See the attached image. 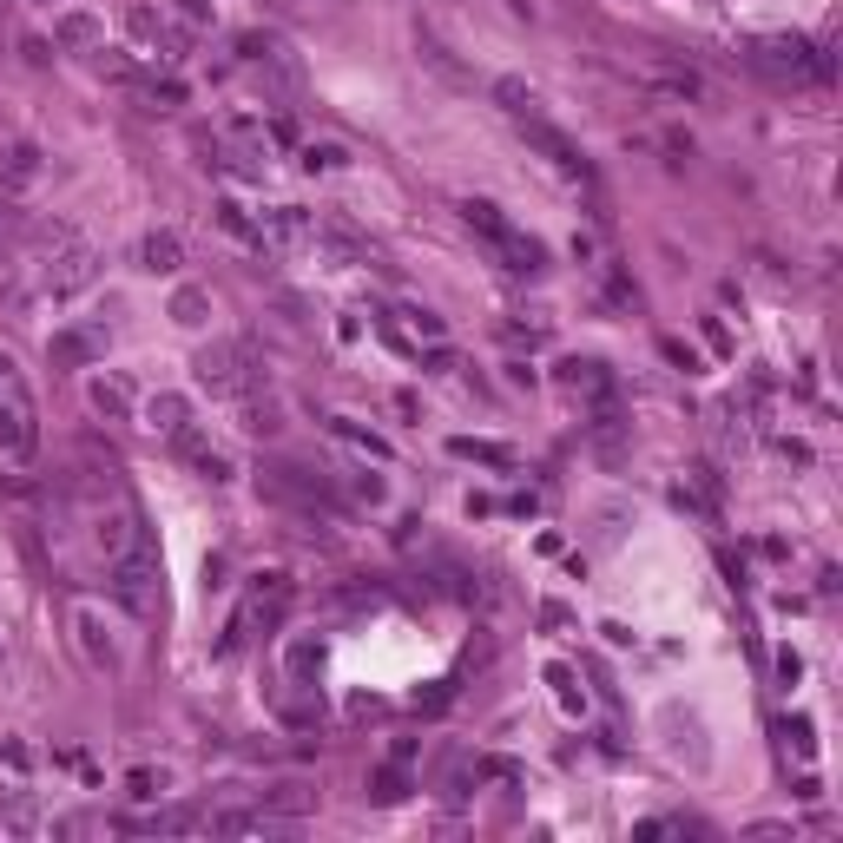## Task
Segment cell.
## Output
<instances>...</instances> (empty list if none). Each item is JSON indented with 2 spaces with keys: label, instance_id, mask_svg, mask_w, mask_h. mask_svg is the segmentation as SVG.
Listing matches in <instances>:
<instances>
[{
  "label": "cell",
  "instance_id": "1",
  "mask_svg": "<svg viewBox=\"0 0 843 843\" xmlns=\"http://www.w3.org/2000/svg\"><path fill=\"white\" fill-rule=\"evenodd\" d=\"M745 66H758L764 80H791V86H830V73H837L830 47H811V40H797V33L751 40V47H745Z\"/></svg>",
  "mask_w": 843,
  "mask_h": 843
},
{
  "label": "cell",
  "instance_id": "2",
  "mask_svg": "<svg viewBox=\"0 0 843 843\" xmlns=\"http://www.w3.org/2000/svg\"><path fill=\"white\" fill-rule=\"evenodd\" d=\"M198 382H205L211 396L244 402V396H257V389H264V363L251 356V343H244V336H224V343H205V350H198Z\"/></svg>",
  "mask_w": 843,
  "mask_h": 843
},
{
  "label": "cell",
  "instance_id": "3",
  "mask_svg": "<svg viewBox=\"0 0 843 843\" xmlns=\"http://www.w3.org/2000/svg\"><path fill=\"white\" fill-rule=\"evenodd\" d=\"M106 593H112L119 606H126L132 620H145V613L159 606V560H152V547H132V554H119V560H112Z\"/></svg>",
  "mask_w": 843,
  "mask_h": 843
},
{
  "label": "cell",
  "instance_id": "4",
  "mask_svg": "<svg viewBox=\"0 0 843 843\" xmlns=\"http://www.w3.org/2000/svg\"><path fill=\"white\" fill-rule=\"evenodd\" d=\"M99 277V251L80 238H66L60 251H47V264H40V290L47 297H73V290H86Z\"/></svg>",
  "mask_w": 843,
  "mask_h": 843
},
{
  "label": "cell",
  "instance_id": "5",
  "mask_svg": "<svg viewBox=\"0 0 843 843\" xmlns=\"http://www.w3.org/2000/svg\"><path fill=\"white\" fill-rule=\"evenodd\" d=\"M514 126H521V139L534 145V152H541L547 165H560V172H567V178H593L587 152H580V145H573V139H567V132H560V126H547L541 112H527V119H514Z\"/></svg>",
  "mask_w": 843,
  "mask_h": 843
},
{
  "label": "cell",
  "instance_id": "6",
  "mask_svg": "<svg viewBox=\"0 0 843 843\" xmlns=\"http://www.w3.org/2000/svg\"><path fill=\"white\" fill-rule=\"evenodd\" d=\"M0 389H7V396H0V448H7V455H33V448H40V422H33L27 389H20V376L0 382Z\"/></svg>",
  "mask_w": 843,
  "mask_h": 843
},
{
  "label": "cell",
  "instance_id": "7",
  "mask_svg": "<svg viewBox=\"0 0 843 843\" xmlns=\"http://www.w3.org/2000/svg\"><path fill=\"white\" fill-rule=\"evenodd\" d=\"M264 244H284V251H297V244H317V218L303 205H277V211H264Z\"/></svg>",
  "mask_w": 843,
  "mask_h": 843
},
{
  "label": "cell",
  "instance_id": "8",
  "mask_svg": "<svg viewBox=\"0 0 843 843\" xmlns=\"http://www.w3.org/2000/svg\"><path fill=\"white\" fill-rule=\"evenodd\" d=\"M488 251H494V264H501V271H514V277H534V271L547 264L541 238H527V231H508V238H494Z\"/></svg>",
  "mask_w": 843,
  "mask_h": 843
},
{
  "label": "cell",
  "instance_id": "9",
  "mask_svg": "<svg viewBox=\"0 0 843 843\" xmlns=\"http://www.w3.org/2000/svg\"><path fill=\"white\" fill-rule=\"evenodd\" d=\"M560 382H567L573 396L613 402V376H606V363H587V356H573V363H560Z\"/></svg>",
  "mask_w": 843,
  "mask_h": 843
},
{
  "label": "cell",
  "instance_id": "10",
  "mask_svg": "<svg viewBox=\"0 0 843 843\" xmlns=\"http://www.w3.org/2000/svg\"><path fill=\"white\" fill-rule=\"evenodd\" d=\"M317 244L323 251H336L343 264H376V251H369V238H356L350 224H336V218H323L317 224Z\"/></svg>",
  "mask_w": 843,
  "mask_h": 843
},
{
  "label": "cell",
  "instance_id": "11",
  "mask_svg": "<svg viewBox=\"0 0 843 843\" xmlns=\"http://www.w3.org/2000/svg\"><path fill=\"white\" fill-rule=\"evenodd\" d=\"M587 435H593V448H600L606 462H620V448H626V415L613 409V402H600V409H593V422H587Z\"/></svg>",
  "mask_w": 843,
  "mask_h": 843
},
{
  "label": "cell",
  "instance_id": "12",
  "mask_svg": "<svg viewBox=\"0 0 843 843\" xmlns=\"http://www.w3.org/2000/svg\"><path fill=\"white\" fill-rule=\"evenodd\" d=\"M47 356H53L60 369H80V363H93V356H99V330H60V336L47 343Z\"/></svg>",
  "mask_w": 843,
  "mask_h": 843
},
{
  "label": "cell",
  "instance_id": "13",
  "mask_svg": "<svg viewBox=\"0 0 843 843\" xmlns=\"http://www.w3.org/2000/svg\"><path fill=\"white\" fill-rule=\"evenodd\" d=\"M139 264H145V271H159V277H172L178 264H185V244H178L172 231H152V238L139 244Z\"/></svg>",
  "mask_w": 843,
  "mask_h": 843
},
{
  "label": "cell",
  "instance_id": "14",
  "mask_svg": "<svg viewBox=\"0 0 843 843\" xmlns=\"http://www.w3.org/2000/svg\"><path fill=\"white\" fill-rule=\"evenodd\" d=\"M73 633H80V646H86V659L93 666H119V653H112V639H106V626H99V613H73Z\"/></svg>",
  "mask_w": 843,
  "mask_h": 843
},
{
  "label": "cell",
  "instance_id": "15",
  "mask_svg": "<svg viewBox=\"0 0 843 843\" xmlns=\"http://www.w3.org/2000/svg\"><path fill=\"white\" fill-rule=\"evenodd\" d=\"M93 409L106 415V422H126V415H132V389L119 376H93Z\"/></svg>",
  "mask_w": 843,
  "mask_h": 843
},
{
  "label": "cell",
  "instance_id": "16",
  "mask_svg": "<svg viewBox=\"0 0 843 843\" xmlns=\"http://www.w3.org/2000/svg\"><path fill=\"white\" fill-rule=\"evenodd\" d=\"M488 93H494V106L508 112V119H527V112H541V99H534V86H527V80H514V73H508V80H494Z\"/></svg>",
  "mask_w": 843,
  "mask_h": 843
},
{
  "label": "cell",
  "instance_id": "17",
  "mask_svg": "<svg viewBox=\"0 0 843 843\" xmlns=\"http://www.w3.org/2000/svg\"><path fill=\"white\" fill-rule=\"evenodd\" d=\"M462 218H468V231H481V244H494V238H508V231H514V224L501 218V205H488V198H468Z\"/></svg>",
  "mask_w": 843,
  "mask_h": 843
},
{
  "label": "cell",
  "instance_id": "18",
  "mask_svg": "<svg viewBox=\"0 0 843 843\" xmlns=\"http://www.w3.org/2000/svg\"><path fill=\"white\" fill-rule=\"evenodd\" d=\"M145 422H152V429H159V435H172V429H185V422H191V409H185V396H172V389H159V396L145 402Z\"/></svg>",
  "mask_w": 843,
  "mask_h": 843
},
{
  "label": "cell",
  "instance_id": "19",
  "mask_svg": "<svg viewBox=\"0 0 843 843\" xmlns=\"http://www.w3.org/2000/svg\"><path fill=\"white\" fill-rule=\"evenodd\" d=\"M330 435H336V442H350V448H363V455H376V462H389V442L369 435L363 422H350V415H330Z\"/></svg>",
  "mask_w": 843,
  "mask_h": 843
},
{
  "label": "cell",
  "instance_id": "20",
  "mask_svg": "<svg viewBox=\"0 0 843 843\" xmlns=\"http://www.w3.org/2000/svg\"><path fill=\"white\" fill-rule=\"evenodd\" d=\"M264 811H271V817H303V811H317V791H303V784H277V791L264 797Z\"/></svg>",
  "mask_w": 843,
  "mask_h": 843
},
{
  "label": "cell",
  "instance_id": "21",
  "mask_svg": "<svg viewBox=\"0 0 843 843\" xmlns=\"http://www.w3.org/2000/svg\"><path fill=\"white\" fill-rule=\"evenodd\" d=\"M455 455L462 462H488V468H514V448H501V442H475V435H455Z\"/></svg>",
  "mask_w": 843,
  "mask_h": 843
},
{
  "label": "cell",
  "instance_id": "22",
  "mask_svg": "<svg viewBox=\"0 0 843 843\" xmlns=\"http://www.w3.org/2000/svg\"><path fill=\"white\" fill-rule=\"evenodd\" d=\"M244 429H251V435H277V429H284V409H277L271 396H244Z\"/></svg>",
  "mask_w": 843,
  "mask_h": 843
},
{
  "label": "cell",
  "instance_id": "23",
  "mask_svg": "<svg viewBox=\"0 0 843 843\" xmlns=\"http://www.w3.org/2000/svg\"><path fill=\"white\" fill-rule=\"evenodd\" d=\"M60 47H99V20L93 14H60Z\"/></svg>",
  "mask_w": 843,
  "mask_h": 843
},
{
  "label": "cell",
  "instance_id": "24",
  "mask_svg": "<svg viewBox=\"0 0 843 843\" xmlns=\"http://www.w3.org/2000/svg\"><path fill=\"white\" fill-rule=\"evenodd\" d=\"M211 317V290H198V284H185L172 297V323H205Z\"/></svg>",
  "mask_w": 843,
  "mask_h": 843
},
{
  "label": "cell",
  "instance_id": "25",
  "mask_svg": "<svg viewBox=\"0 0 843 843\" xmlns=\"http://www.w3.org/2000/svg\"><path fill=\"white\" fill-rule=\"evenodd\" d=\"M40 178V152L33 145H7V185H33Z\"/></svg>",
  "mask_w": 843,
  "mask_h": 843
},
{
  "label": "cell",
  "instance_id": "26",
  "mask_svg": "<svg viewBox=\"0 0 843 843\" xmlns=\"http://www.w3.org/2000/svg\"><path fill=\"white\" fill-rule=\"evenodd\" d=\"M218 224H224V231H231V238H244V244H264V231H257V224L244 218V205H231V198H224V205H218Z\"/></svg>",
  "mask_w": 843,
  "mask_h": 843
},
{
  "label": "cell",
  "instance_id": "27",
  "mask_svg": "<svg viewBox=\"0 0 843 843\" xmlns=\"http://www.w3.org/2000/svg\"><path fill=\"white\" fill-rule=\"evenodd\" d=\"M369 791H376L382 804H396V797L409 791V778H402V764H389V771H376V778H369Z\"/></svg>",
  "mask_w": 843,
  "mask_h": 843
},
{
  "label": "cell",
  "instance_id": "28",
  "mask_svg": "<svg viewBox=\"0 0 843 843\" xmlns=\"http://www.w3.org/2000/svg\"><path fill=\"white\" fill-rule=\"evenodd\" d=\"M343 159H350L343 145H303V165H310V172H336Z\"/></svg>",
  "mask_w": 843,
  "mask_h": 843
},
{
  "label": "cell",
  "instance_id": "29",
  "mask_svg": "<svg viewBox=\"0 0 843 843\" xmlns=\"http://www.w3.org/2000/svg\"><path fill=\"white\" fill-rule=\"evenodd\" d=\"M784 745H791L797 758H811V751H817V738H811V718H784Z\"/></svg>",
  "mask_w": 843,
  "mask_h": 843
},
{
  "label": "cell",
  "instance_id": "30",
  "mask_svg": "<svg viewBox=\"0 0 843 843\" xmlns=\"http://www.w3.org/2000/svg\"><path fill=\"white\" fill-rule=\"evenodd\" d=\"M238 53H244V60H277V40H271V33H244Z\"/></svg>",
  "mask_w": 843,
  "mask_h": 843
},
{
  "label": "cell",
  "instance_id": "31",
  "mask_svg": "<svg viewBox=\"0 0 843 843\" xmlns=\"http://www.w3.org/2000/svg\"><path fill=\"white\" fill-rule=\"evenodd\" d=\"M126 27L139 33V40H159V27H165V20L152 14V7H132V14H126Z\"/></svg>",
  "mask_w": 843,
  "mask_h": 843
},
{
  "label": "cell",
  "instance_id": "32",
  "mask_svg": "<svg viewBox=\"0 0 843 843\" xmlns=\"http://www.w3.org/2000/svg\"><path fill=\"white\" fill-rule=\"evenodd\" d=\"M402 317H409V330H415V336L442 343V317H435V310H402Z\"/></svg>",
  "mask_w": 843,
  "mask_h": 843
},
{
  "label": "cell",
  "instance_id": "33",
  "mask_svg": "<svg viewBox=\"0 0 843 843\" xmlns=\"http://www.w3.org/2000/svg\"><path fill=\"white\" fill-rule=\"evenodd\" d=\"M126 791H132V797H159V791H165V778H159V771H132Z\"/></svg>",
  "mask_w": 843,
  "mask_h": 843
},
{
  "label": "cell",
  "instance_id": "34",
  "mask_svg": "<svg viewBox=\"0 0 843 843\" xmlns=\"http://www.w3.org/2000/svg\"><path fill=\"white\" fill-rule=\"evenodd\" d=\"M448 699H455V685L442 679V685H435V692H415V712H442Z\"/></svg>",
  "mask_w": 843,
  "mask_h": 843
},
{
  "label": "cell",
  "instance_id": "35",
  "mask_svg": "<svg viewBox=\"0 0 843 843\" xmlns=\"http://www.w3.org/2000/svg\"><path fill=\"white\" fill-rule=\"evenodd\" d=\"M145 93L159 99V106H185V86H178V80H152V86H145Z\"/></svg>",
  "mask_w": 843,
  "mask_h": 843
},
{
  "label": "cell",
  "instance_id": "36",
  "mask_svg": "<svg viewBox=\"0 0 843 843\" xmlns=\"http://www.w3.org/2000/svg\"><path fill=\"white\" fill-rule=\"evenodd\" d=\"M172 7L191 20V27H205V20H211V0H172Z\"/></svg>",
  "mask_w": 843,
  "mask_h": 843
},
{
  "label": "cell",
  "instance_id": "37",
  "mask_svg": "<svg viewBox=\"0 0 843 843\" xmlns=\"http://www.w3.org/2000/svg\"><path fill=\"white\" fill-rule=\"evenodd\" d=\"M705 343H712V350H732V336H725V323H718V317H705Z\"/></svg>",
  "mask_w": 843,
  "mask_h": 843
},
{
  "label": "cell",
  "instance_id": "38",
  "mask_svg": "<svg viewBox=\"0 0 843 843\" xmlns=\"http://www.w3.org/2000/svg\"><path fill=\"white\" fill-rule=\"evenodd\" d=\"M0 382H14V356L7 350H0Z\"/></svg>",
  "mask_w": 843,
  "mask_h": 843
}]
</instances>
